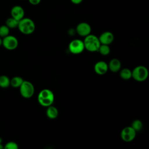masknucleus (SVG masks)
Listing matches in <instances>:
<instances>
[{"label": "nucleus", "instance_id": "26", "mask_svg": "<svg viewBox=\"0 0 149 149\" xmlns=\"http://www.w3.org/2000/svg\"><path fill=\"white\" fill-rule=\"evenodd\" d=\"M2 45V38L0 37V47Z\"/></svg>", "mask_w": 149, "mask_h": 149}, {"label": "nucleus", "instance_id": "19", "mask_svg": "<svg viewBox=\"0 0 149 149\" xmlns=\"http://www.w3.org/2000/svg\"><path fill=\"white\" fill-rule=\"evenodd\" d=\"M98 51L102 55H107L110 53L111 49L109 45L101 44L98 49Z\"/></svg>", "mask_w": 149, "mask_h": 149}, {"label": "nucleus", "instance_id": "18", "mask_svg": "<svg viewBox=\"0 0 149 149\" xmlns=\"http://www.w3.org/2000/svg\"><path fill=\"white\" fill-rule=\"evenodd\" d=\"M120 77L123 80H129L132 78V71L128 68L122 69L120 72Z\"/></svg>", "mask_w": 149, "mask_h": 149}, {"label": "nucleus", "instance_id": "13", "mask_svg": "<svg viewBox=\"0 0 149 149\" xmlns=\"http://www.w3.org/2000/svg\"><path fill=\"white\" fill-rule=\"evenodd\" d=\"M108 69H109L112 72H117L120 70L121 68V62L116 58H113L110 61L108 64Z\"/></svg>", "mask_w": 149, "mask_h": 149}, {"label": "nucleus", "instance_id": "12", "mask_svg": "<svg viewBox=\"0 0 149 149\" xmlns=\"http://www.w3.org/2000/svg\"><path fill=\"white\" fill-rule=\"evenodd\" d=\"M95 72L99 75H103L105 74L108 70V64L102 61L97 62L94 67Z\"/></svg>", "mask_w": 149, "mask_h": 149}, {"label": "nucleus", "instance_id": "23", "mask_svg": "<svg viewBox=\"0 0 149 149\" xmlns=\"http://www.w3.org/2000/svg\"><path fill=\"white\" fill-rule=\"evenodd\" d=\"M29 3L33 5H38L41 0H28Z\"/></svg>", "mask_w": 149, "mask_h": 149}, {"label": "nucleus", "instance_id": "7", "mask_svg": "<svg viewBox=\"0 0 149 149\" xmlns=\"http://www.w3.org/2000/svg\"><path fill=\"white\" fill-rule=\"evenodd\" d=\"M83 41L79 39H74L69 44V51L73 54H79L84 50Z\"/></svg>", "mask_w": 149, "mask_h": 149}, {"label": "nucleus", "instance_id": "4", "mask_svg": "<svg viewBox=\"0 0 149 149\" xmlns=\"http://www.w3.org/2000/svg\"><path fill=\"white\" fill-rule=\"evenodd\" d=\"M148 76V70L144 66H137L132 71V77L137 81H145Z\"/></svg>", "mask_w": 149, "mask_h": 149}, {"label": "nucleus", "instance_id": "9", "mask_svg": "<svg viewBox=\"0 0 149 149\" xmlns=\"http://www.w3.org/2000/svg\"><path fill=\"white\" fill-rule=\"evenodd\" d=\"M76 31L79 36L85 37L91 33V27L88 23L86 22H81L77 25Z\"/></svg>", "mask_w": 149, "mask_h": 149}, {"label": "nucleus", "instance_id": "14", "mask_svg": "<svg viewBox=\"0 0 149 149\" xmlns=\"http://www.w3.org/2000/svg\"><path fill=\"white\" fill-rule=\"evenodd\" d=\"M47 107L48 108L46 111V114L47 117L51 119H55L58 115V109L54 106H52V105Z\"/></svg>", "mask_w": 149, "mask_h": 149}, {"label": "nucleus", "instance_id": "21", "mask_svg": "<svg viewBox=\"0 0 149 149\" xmlns=\"http://www.w3.org/2000/svg\"><path fill=\"white\" fill-rule=\"evenodd\" d=\"M10 29L7 27L5 24L0 26V37L1 38H4L5 37L9 34Z\"/></svg>", "mask_w": 149, "mask_h": 149}, {"label": "nucleus", "instance_id": "20", "mask_svg": "<svg viewBox=\"0 0 149 149\" xmlns=\"http://www.w3.org/2000/svg\"><path fill=\"white\" fill-rule=\"evenodd\" d=\"M131 127L137 132L140 130L143 127V123L139 119H136L133 121Z\"/></svg>", "mask_w": 149, "mask_h": 149}, {"label": "nucleus", "instance_id": "8", "mask_svg": "<svg viewBox=\"0 0 149 149\" xmlns=\"http://www.w3.org/2000/svg\"><path fill=\"white\" fill-rule=\"evenodd\" d=\"M136 135V132L131 127H125L122 129L120 133L122 139L125 142H130L133 141Z\"/></svg>", "mask_w": 149, "mask_h": 149}, {"label": "nucleus", "instance_id": "2", "mask_svg": "<svg viewBox=\"0 0 149 149\" xmlns=\"http://www.w3.org/2000/svg\"><path fill=\"white\" fill-rule=\"evenodd\" d=\"M38 101L43 107H48L52 104L54 101V94L53 92L48 88L40 91L38 95Z\"/></svg>", "mask_w": 149, "mask_h": 149}, {"label": "nucleus", "instance_id": "24", "mask_svg": "<svg viewBox=\"0 0 149 149\" xmlns=\"http://www.w3.org/2000/svg\"><path fill=\"white\" fill-rule=\"evenodd\" d=\"M83 0H70L71 2L74 5H79L83 2Z\"/></svg>", "mask_w": 149, "mask_h": 149}, {"label": "nucleus", "instance_id": "16", "mask_svg": "<svg viewBox=\"0 0 149 149\" xmlns=\"http://www.w3.org/2000/svg\"><path fill=\"white\" fill-rule=\"evenodd\" d=\"M10 79L8 76L2 74L0 76V87L2 88H8L10 86Z\"/></svg>", "mask_w": 149, "mask_h": 149}, {"label": "nucleus", "instance_id": "1", "mask_svg": "<svg viewBox=\"0 0 149 149\" xmlns=\"http://www.w3.org/2000/svg\"><path fill=\"white\" fill-rule=\"evenodd\" d=\"M20 33L25 35L32 34L36 29L34 21L28 17H23L19 21L17 27Z\"/></svg>", "mask_w": 149, "mask_h": 149}, {"label": "nucleus", "instance_id": "11", "mask_svg": "<svg viewBox=\"0 0 149 149\" xmlns=\"http://www.w3.org/2000/svg\"><path fill=\"white\" fill-rule=\"evenodd\" d=\"M98 39L101 44L109 45L113 42L114 40V36L111 31H104L100 36Z\"/></svg>", "mask_w": 149, "mask_h": 149}, {"label": "nucleus", "instance_id": "10", "mask_svg": "<svg viewBox=\"0 0 149 149\" xmlns=\"http://www.w3.org/2000/svg\"><path fill=\"white\" fill-rule=\"evenodd\" d=\"M11 17L19 21L24 17V10L20 5L13 6L10 10Z\"/></svg>", "mask_w": 149, "mask_h": 149}, {"label": "nucleus", "instance_id": "15", "mask_svg": "<svg viewBox=\"0 0 149 149\" xmlns=\"http://www.w3.org/2000/svg\"><path fill=\"white\" fill-rule=\"evenodd\" d=\"M24 80L20 76H14L10 80V86L13 88H19Z\"/></svg>", "mask_w": 149, "mask_h": 149}, {"label": "nucleus", "instance_id": "6", "mask_svg": "<svg viewBox=\"0 0 149 149\" xmlns=\"http://www.w3.org/2000/svg\"><path fill=\"white\" fill-rule=\"evenodd\" d=\"M19 44L17 38L12 35H8L2 38V46L8 50L15 49Z\"/></svg>", "mask_w": 149, "mask_h": 149}, {"label": "nucleus", "instance_id": "25", "mask_svg": "<svg viewBox=\"0 0 149 149\" xmlns=\"http://www.w3.org/2000/svg\"><path fill=\"white\" fill-rule=\"evenodd\" d=\"M3 148V145L2 144V139L0 137V149Z\"/></svg>", "mask_w": 149, "mask_h": 149}, {"label": "nucleus", "instance_id": "22", "mask_svg": "<svg viewBox=\"0 0 149 149\" xmlns=\"http://www.w3.org/2000/svg\"><path fill=\"white\" fill-rule=\"evenodd\" d=\"M18 144L15 141H8L3 146L4 149H18Z\"/></svg>", "mask_w": 149, "mask_h": 149}, {"label": "nucleus", "instance_id": "3", "mask_svg": "<svg viewBox=\"0 0 149 149\" xmlns=\"http://www.w3.org/2000/svg\"><path fill=\"white\" fill-rule=\"evenodd\" d=\"M83 42L85 49L90 52L98 51L101 45L98 37L91 34L85 37Z\"/></svg>", "mask_w": 149, "mask_h": 149}, {"label": "nucleus", "instance_id": "17", "mask_svg": "<svg viewBox=\"0 0 149 149\" xmlns=\"http://www.w3.org/2000/svg\"><path fill=\"white\" fill-rule=\"evenodd\" d=\"M18 23H19V21L16 20L12 17L8 18L5 22V25L7 27H8L10 29H13L17 28L18 26Z\"/></svg>", "mask_w": 149, "mask_h": 149}, {"label": "nucleus", "instance_id": "5", "mask_svg": "<svg viewBox=\"0 0 149 149\" xmlns=\"http://www.w3.org/2000/svg\"><path fill=\"white\" fill-rule=\"evenodd\" d=\"M19 91L23 98H30L34 93V87L30 81L24 80L19 87Z\"/></svg>", "mask_w": 149, "mask_h": 149}]
</instances>
